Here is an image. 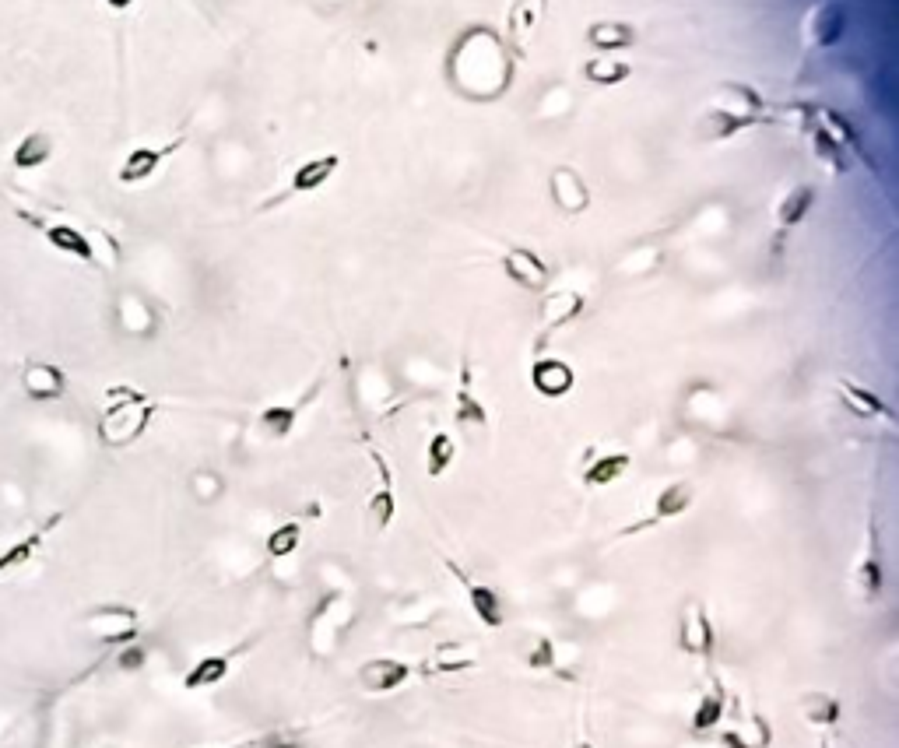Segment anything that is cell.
Segmentation results:
<instances>
[{
    "instance_id": "obj_1",
    "label": "cell",
    "mask_w": 899,
    "mask_h": 748,
    "mask_svg": "<svg viewBox=\"0 0 899 748\" xmlns=\"http://www.w3.org/2000/svg\"><path fill=\"white\" fill-rule=\"evenodd\" d=\"M763 113L766 102L756 88L741 85V81H724V85H717V92H713L710 106L703 113V134L710 141H727V137L741 134V130L770 120Z\"/></svg>"
},
{
    "instance_id": "obj_2",
    "label": "cell",
    "mask_w": 899,
    "mask_h": 748,
    "mask_svg": "<svg viewBox=\"0 0 899 748\" xmlns=\"http://www.w3.org/2000/svg\"><path fill=\"white\" fill-rule=\"evenodd\" d=\"M155 411H159V404H155L148 394H141V390L109 387L106 390V408H102L99 425H95V429H99L102 443L113 446V450H120V446L137 443V439L148 432Z\"/></svg>"
},
{
    "instance_id": "obj_3",
    "label": "cell",
    "mask_w": 899,
    "mask_h": 748,
    "mask_svg": "<svg viewBox=\"0 0 899 748\" xmlns=\"http://www.w3.org/2000/svg\"><path fill=\"white\" fill-rule=\"evenodd\" d=\"M678 647L689 657H699V661H710L713 657L717 633H713L710 608L699 597H685L682 601V612H678Z\"/></svg>"
},
{
    "instance_id": "obj_4",
    "label": "cell",
    "mask_w": 899,
    "mask_h": 748,
    "mask_svg": "<svg viewBox=\"0 0 899 748\" xmlns=\"http://www.w3.org/2000/svg\"><path fill=\"white\" fill-rule=\"evenodd\" d=\"M692 503H696V485H692L689 478H682V482H668L654 496L650 517H643V520H636V524L622 527L619 538H633V534H640V531H654V527H661V524H668V520H675V517H682V513H689Z\"/></svg>"
},
{
    "instance_id": "obj_5",
    "label": "cell",
    "mask_w": 899,
    "mask_h": 748,
    "mask_svg": "<svg viewBox=\"0 0 899 748\" xmlns=\"http://www.w3.org/2000/svg\"><path fill=\"white\" fill-rule=\"evenodd\" d=\"M183 144H187V134H176L173 141H166V144H137V148H130L127 159H123L120 169H116V183H123V187L148 183L162 169V162L173 159Z\"/></svg>"
},
{
    "instance_id": "obj_6",
    "label": "cell",
    "mask_w": 899,
    "mask_h": 748,
    "mask_svg": "<svg viewBox=\"0 0 899 748\" xmlns=\"http://www.w3.org/2000/svg\"><path fill=\"white\" fill-rule=\"evenodd\" d=\"M85 629L88 636H95L99 643H113V647H123V643L137 640V629H141V612L130 605H99L85 615Z\"/></svg>"
},
{
    "instance_id": "obj_7",
    "label": "cell",
    "mask_w": 899,
    "mask_h": 748,
    "mask_svg": "<svg viewBox=\"0 0 899 748\" xmlns=\"http://www.w3.org/2000/svg\"><path fill=\"white\" fill-rule=\"evenodd\" d=\"M499 267H503V274L520 292L538 295V292H548V285H552V267L531 246H506L503 257H499Z\"/></svg>"
},
{
    "instance_id": "obj_8",
    "label": "cell",
    "mask_w": 899,
    "mask_h": 748,
    "mask_svg": "<svg viewBox=\"0 0 899 748\" xmlns=\"http://www.w3.org/2000/svg\"><path fill=\"white\" fill-rule=\"evenodd\" d=\"M885 587V566H882V538H878L875 517H868L864 527V545L861 555L854 562V590L861 594V601H878Z\"/></svg>"
},
{
    "instance_id": "obj_9",
    "label": "cell",
    "mask_w": 899,
    "mask_h": 748,
    "mask_svg": "<svg viewBox=\"0 0 899 748\" xmlns=\"http://www.w3.org/2000/svg\"><path fill=\"white\" fill-rule=\"evenodd\" d=\"M369 461H373V468H376V489L369 492V499H366V520L376 534H383V531H390V524H394V517H397L394 471H390L387 457H383L376 446H369Z\"/></svg>"
},
{
    "instance_id": "obj_10",
    "label": "cell",
    "mask_w": 899,
    "mask_h": 748,
    "mask_svg": "<svg viewBox=\"0 0 899 748\" xmlns=\"http://www.w3.org/2000/svg\"><path fill=\"white\" fill-rule=\"evenodd\" d=\"M341 169V155H317V159H306L299 162V166L292 169V176H288V187L281 190V194H274L271 201L264 204V208H274V204H285L288 197H306V194H317L320 187H327V183L338 176Z\"/></svg>"
},
{
    "instance_id": "obj_11",
    "label": "cell",
    "mask_w": 899,
    "mask_h": 748,
    "mask_svg": "<svg viewBox=\"0 0 899 748\" xmlns=\"http://www.w3.org/2000/svg\"><path fill=\"white\" fill-rule=\"evenodd\" d=\"M18 218L29 225H36V232L53 246V250L67 253V257L81 260V264H99V253H95V243L85 236V229L67 222H43V218L29 215V211H18Z\"/></svg>"
},
{
    "instance_id": "obj_12",
    "label": "cell",
    "mask_w": 899,
    "mask_h": 748,
    "mask_svg": "<svg viewBox=\"0 0 899 748\" xmlns=\"http://www.w3.org/2000/svg\"><path fill=\"white\" fill-rule=\"evenodd\" d=\"M843 32H847V8H843L840 0H822V4H815L808 11L805 22H801V36H805V43L812 50L836 46L843 39Z\"/></svg>"
},
{
    "instance_id": "obj_13",
    "label": "cell",
    "mask_w": 899,
    "mask_h": 748,
    "mask_svg": "<svg viewBox=\"0 0 899 748\" xmlns=\"http://www.w3.org/2000/svg\"><path fill=\"white\" fill-rule=\"evenodd\" d=\"M443 566L450 569V573L461 580L464 594H468V605L471 612H475V619L482 622L485 629H503L506 626V605H503V597H499L496 587H489V583H478L475 576H468L461 566H457L454 559H443Z\"/></svg>"
},
{
    "instance_id": "obj_14",
    "label": "cell",
    "mask_w": 899,
    "mask_h": 748,
    "mask_svg": "<svg viewBox=\"0 0 899 748\" xmlns=\"http://www.w3.org/2000/svg\"><path fill=\"white\" fill-rule=\"evenodd\" d=\"M320 390H324V376H317V380H313V387L299 394V401L267 404V408L257 415V432L264 439H274V443H278V439H288V436H292V429H295V422H299V415H303V408H310V404L317 401Z\"/></svg>"
},
{
    "instance_id": "obj_15",
    "label": "cell",
    "mask_w": 899,
    "mask_h": 748,
    "mask_svg": "<svg viewBox=\"0 0 899 748\" xmlns=\"http://www.w3.org/2000/svg\"><path fill=\"white\" fill-rule=\"evenodd\" d=\"M798 113H801V127L808 130V141H812L815 159H819L833 176L847 173V169H850L847 148H843V144L833 137V130H829L826 123L819 120V109H815V106H798Z\"/></svg>"
},
{
    "instance_id": "obj_16",
    "label": "cell",
    "mask_w": 899,
    "mask_h": 748,
    "mask_svg": "<svg viewBox=\"0 0 899 748\" xmlns=\"http://www.w3.org/2000/svg\"><path fill=\"white\" fill-rule=\"evenodd\" d=\"M548 197H552L555 211L569 218H580L583 211H590V187L583 173H576L573 166H555L548 173Z\"/></svg>"
},
{
    "instance_id": "obj_17",
    "label": "cell",
    "mask_w": 899,
    "mask_h": 748,
    "mask_svg": "<svg viewBox=\"0 0 899 748\" xmlns=\"http://www.w3.org/2000/svg\"><path fill=\"white\" fill-rule=\"evenodd\" d=\"M411 678H415V664L401 661V657H373L359 668V685L373 696L404 689Z\"/></svg>"
},
{
    "instance_id": "obj_18",
    "label": "cell",
    "mask_w": 899,
    "mask_h": 748,
    "mask_svg": "<svg viewBox=\"0 0 899 748\" xmlns=\"http://www.w3.org/2000/svg\"><path fill=\"white\" fill-rule=\"evenodd\" d=\"M454 422L464 432L489 429V411H485V404L475 394V373H471L468 355L461 359V376H457V390H454Z\"/></svg>"
},
{
    "instance_id": "obj_19",
    "label": "cell",
    "mask_w": 899,
    "mask_h": 748,
    "mask_svg": "<svg viewBox=\"0 0 899 748\" xmlns=\"http://www.w3.org/2000/svg\"><path fill=\"white\" fill-rule=\"evenodd\" d=\"M341 608H345V597L327 594L324 601L317 605V612H313V619H310V650L317 657H327L334 647H338V640H341L338 636L341 633V622H338Z\"/></svg>"
},
{
    "instance_id": "obj_20",
    "label": "cell",
    "mask_w": 899,
    "mask_h": 748,
    "mask_svg": "<svg viewBox=\"0 0 899 748\" xmlns=\"http://www.w3.org/2000/svg\"><path fill=\"white\" fill-rule=\"evenodd\" d=\"M587 313V295L580 288H555V292H545L541 299V324L545 331H559V327H569Z\"/></svg>"
},
{
    "instance_id": "obj_21",
    "label": "cell",
    "mask_w": 899,
    "mask_h": 748,
    "mask_svg": "<svg viewBox=\"0 0 899 748\" xmlns=\"http://www.w3.org/2000/svg\"><path fill=\"white\" fill-rule=\"evenodd\" d=\"M815 201H819V190H815L812 183H798V187L787 190V194L777 201V211H773V225H777V239L791 236V232L798 229V225L805 222L808 215H812Z\"/></svg>"
},
{
    "instance_id": "obj_22",
    "label": "cell",
    "mask_w": 899,
    "mask_h": 748,
    "mask_svg": "<svg viewBox=\"0 0 899 748\" xmlns=\"http://www.w3.org/2000/svg\"><path fill=\"white\" fill-rule=\"evenodd\" d=\"M531 387L538 390L541 397L555 401V397H566L569 390L576 387V373L566 359H555V355H541L531 366Z\"/></svg>"
},
{
    "instance_id": "obj_23",
    "label": "cell",
    "mask_w": 899,
    "mask_h": 748,
    "mask_svg": "<svg viewBox=\"0 0 899 748\" xmlns=\"http://www.w3.org/2000/svg\"><path fill=\"white\" fill-rule=\"evenodd\" d=\"M836 394H840V401L847 404L857 418H871V422H889V425L896 422L889 404H885L875 390L864 387V383L850 380V376H840V380H836Z\"/></svg>"
},
{
    "instance_id": "obj_24",
    "label": "cell",
    "mask_w": 899,
    "mask_h": 748,
    "mask_svg": "<svg viewBox=\"0 0 899 748\" xmlns=\"http://www.w3.org/2000/svg\"><path fill=\"white\" fill-rule=\"evenodd\" d=\"M22 390L32 401H60L67 394V373L53 362H29L22 369Z\"/></svg>"
},
{
    "instance_id": "obj_25",
    "label": "cell",
    "mask_w": 899,
    "mask_h": 748,
    "mask_svg": "<svg viewBox=\"0 0 899 748\" xmlns=\"http://www.w3.org/2000/svg\"><path fill=\"white\" fill-rule=\"evenodd\" d=\"M60 520H64V513H53V517L46 520L43 527H36V531H29L22 541H15V545L4 548V552H0V576H8V573H15V569L29 566V562L39 555V548L46 545V538H50V531L60 524Z\"/></svg>"
},
{
    "instance_id": "obj_26",
    "label": "cell",
    "mask_w": 899,
    "mask_h": 748,
    "mask_svg": "<svg viewBox=\"0 0 899 748\" xmlns=\"http://www.w3.org/2000/svg\"><path fill=\"white\" fill-rule=\"evenodd\" d=\"M478 661L482 657L468 643H443V647L432 650V657L418 671H425V675H461V671L478 668Z\"/></svg>"
},
{
    "instance_id": "obj_27",
    "label": "cell",
    "mask_w": 899,
    "mask_h": 748,
    "mask_svg": "<svg viewBox=\"0 0 899 748\" xmlns=\"http://www.w3.org/2000/svg\"><path fill=\"white\" fill-rule=\"evenodd\" d=\"M541 11H545V0H513L510 15H506V43L517 53H524V43L534 36Z\"/></svg>"
},
{
    "instance_id": "obj_28",
    "label": "cell",
    "mask_w": 899,
    "mask_h": 748,
    "mask_svg": "<svg viewBox=\"0 0 899 748\" xmlns=\"http://www.w3.org/2000/svg\"><path fill=\"white\" fill-rule=\"evenodd\" d=\"M587 46H594L597 53H619L636 46V29L629 22H615V18H605V22H594L587 25Z\"/></svg>"
},
{
    "instance_id": "obj_29",
    "label": "cell",
    "mask_w": 899,
    "mask_h": 748,
    "mask_svg": "<svg viewBox=\"0 0 899 748\" xmlns=\"http://www.w3.org/2000/svg\"><path fill=\"white\" fill-rule=\"evenodd\" d=\"M815 109H819V120L826 123L829 130H833L836 141H840L843 148H847V155H854L857 162H864V166H868L871 173H875L878 162L868 155V148H864V141H861V134H857V130H854V123H850L847 116L840 113V109H829V106H815Z\"/></svg>"
},
{
    "instance_id": "obj_30",
    "label": "cell",
    "mask_w": 899,
    "mask_h": 748,
    "mask_svg": "<svg viewBox=\"0 0 899 748\" xmlns=\"http://www.w3.org/2000/svg\"><path fill=\"white\" fill-rule=\"evenodd\" d=\"M53 155V137L46 130H32L22 141L15 144V155H11V166L18 173H32V169H43Z\"/></svg>"
},
{
    "instance_id": "obj_31",
    "label": "cell",
    "mask_w": 899,
    "mask_h": 748,
    "mask_svg": "<svg viewBox=\"0 0 899 748\" xmlns=\"http://www.w3.org/2000/svg\"><path fill=\"white\" fill-rule=\"evenodd\" d=\"M583 78L597 88H619L622 81L633 78V64L612 57V53H601V57H590L587 64H583Z\"/></svg>"
},
{
    "instance_id": "obj_32",
    "label": "cell",
    "mask_w": 899,
    "mask_h": 748,
    "mask_svg": "<svg viewBox=\"0 0 899 748\" xmlns=\"http://www.w3.org/2000/svg\"><path fill=\"white\" fill-rule=\"evenodd\" d=\"M629 464H633V457L622 454V450L594 457V461L583 468V485H587V489H608V485H615L622 475H626Z\"/></svg>"
},
{
    "instance_id": "obj_33",
    "label": "cell",
    "mask_w": 899,
    "mask_h": 748,
    "mask_svg": "<svg viewBox=\"0 0 899 748\" xmlns=\"http://www.w3.org/2000/svg\"><path fill=\"white\" fill-rule=\"evenodd\" d=\"M232 671V657L229 654H208L194 664V668L183 675V689L187 692H201L211 689V685H222Z\"/></svg>"
},
{
    "instance_id": "obj_34",
    "label": "cell",
    "mask_w": 899,
    "mask_h": 748,
    "mask_svg": "<svg viewBox=\"0 0 899 748\" xmlns=\"http://www.w3.org/2000/svg\"><path fill=\"white\" fill-rule=\"evenodd\" d=\"M724 710H727V692L720 682H710V689L703 692V699L696 703V710H692V731L696 734H706L713 731V727L724 720Z\"/></svg>"
},
{
    "instance_id": "obj_35",
    "label": "cell",
    "mask_w": 899,
    "mask_h": 748,
    "mask_svg": "<svg viewBox=\"0 0 899 748\" xmlns=\"http://www.w3.org/2000/svg\"><path fill=\"white\" fill-rule=\"evenodd\" d=\"M457 461V443L454 436L446 429H436L429 436V443H425V475L429 478H443L446 471L454 468Z\"/></svg>"
},
{
    "instance_id": "obj_36",
    "label": "cell",
    "mask_w": 899,
    "mask_h": 748,
    "mask_svg": "<svg viewBox=\"0 0 899 748\" xmlns=\"http://www.w3.org/2000/svg\"><path fill=\"white\" fill-rule=\"evenodd\" d=\"M798 706H801V717L812 727H836L843 717L840 699L829 696V692H808V696H801Z\"/></svg>"
},
{
    "instance_id": "obj_37",
    "label": "cell",
    "mask_w": 899,
    "mask_h": 748,
    "mask_svg": "<svg viewBox=\"0 0 899 748\" xmlns=\"http://www.w3.org/2000/svg\"><path fill=\"white\" fill-rule=\"evenodd\" d=\"M299 545H303V524H299V520H285V524H278L264 541V548H267L271 559H288V555L299 552Z\"/></svg>"
},
{
    "instance_id": "obj_38",
    "label": "cell",
    "mask_w": 899,
    "mask_h": 748,
    "mask_svg": "<svg viewBox=\"0 0 899 748\" xmlns=\"http://www.w3.org/2000/svg\"><path fill=\"white\" fill-rule=\"evenodd\" d=\"M524 664L531 671H552L555 664H559V650H555L552 636H534L531 650L524 654Z\"/></svg>"
},
{
    "instance_id": "obj_39",
    "label": "cell",
    "mask_w": 899,
    "mask_h": 748,
    "mask_svg": "<svg viewBox=\"0 0 899 748\" xmlns=\"http://www.w3.org/2000/svg\"><path fill=\"white\" fill-rule=\"evenodd\" d=\"M738 734L748 741L752 748H770V724H766V717H748L745 727H738Z\"/></svg>"
},
{
    "instance_id": "obj_40",
    "label": "cell",
    "mask_w": 899,
    "mask_h": 748,
    "mask_svg": "<svg viewBox=\"0 0 899 748\" xmlns=\"http://www.w3.org/2000/svg\"><path fill=\"white\" fill-rule=\"evenodd\" d=\"M144 661H148V650H144L137 640L123 643L120 654H116V668L120 671H137V668H144Z\"/></svg>"
},
{
    "instance_id": "obj_41",
    "label": "cell",
    "mask_w": 899,
    "mask_h": 748,
    "mask_svg": "<svg viewBox=\"0 0 899 748\" xmlns=\"http://www.w3.org/2000/svg\"><path fill=\"white\" fill-rule=\"evenodd\" d=\"M194 492L201 499H215L218 492H222V482H218V475H208V471H197L194 475Z\"/></svg>"
},
{
    "instance_id": "obj_42",
    "label": "cell",
    "mask_w": 899,
    "mask_h": 748,
    "mask_svg": "<svg viewBox=\"0 0 899 748\" xmlns=\"http://www.w3.org/2000/svg\"><path fill=\"white\" fill-rule=\"evenodd\" d=\"M724 748H752V745H748V741L741 738L738 731H727V734H724Z\"/></svg>"
},
{
    "instance_id": "obj_43",
    "label": "cell",
    "mask_w": 899,
    "mask_h": 748,
    "mask_svg": "<svg viewBox=\"0 0 899 748\" xmlns=\"http://www.w3.org/2000/svg\"><path fill=\"white\" fill-rule=\"evenodd\" d=\"M106 4H109V8H113V11H127L130 4H134V0H106Z\"/></svg>"
},
{
    "instance_id": "obj_44",
    "label": "cell",
    "mask_w": 899,
    "mask_h": 748,
    "mask_svg": "<svg viewBox=\"0 0 899 748\" xmlns=\"http://www.w3.org/2000/svg\"><path fill=\"white\" fill-rule=\"evenodd\" d=\"M573 748H597V745H594V741H590V738H587V734H580V738H576V741H573Z\"/></svg>"
},
{
    "instance_id": "obj_45",
    "label": "cell",
    "mask_w": 899,
    "mask_h": 748,
    "mask_svg": "<svg viewBox=\"0 0 899 748\" xmlns=\"http://www.w3.org/2000/svg\"><path fill=\"white\" fill-rule=\"evenodd\" d=\"M822 748H829V741H822Z\"/></svg>"
},
{
    "instance_id": "obj_46",
    "label": "cell",
    "mask_w": 899,
    "mask_h": 748,
    "mask_svg": "<svg viewBox=\"0 0 899 748\" xmlns=\"http://www.w3.org/2000/svg\"><path fill=\"white\" fill-rule=\"evenodd\" d=\"M201 748H215V745H201Z\"/></svg>"
}]
</instances>
